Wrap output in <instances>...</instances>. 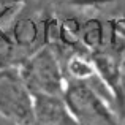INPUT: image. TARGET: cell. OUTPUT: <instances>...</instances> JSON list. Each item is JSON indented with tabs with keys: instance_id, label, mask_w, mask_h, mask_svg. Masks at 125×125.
<instances>
[{
	"instance_id": "3",
	"label": "cell",
	"mask_w": 125,
	"mask_h": 125,
	"mask_svg": "<svg viewBox=\"0 0 125 125\" xmlns=\"http://www.w3.org/2000/svg\"><path fill=\"white\" fill-rule=\"evenodd\" d=\"M0 114L16 125H33V94L19 70L0 73Z\"/></svg>"
},
{
	"instance_id": "1",
	"label": "cell",
	"mask_w": 125,
	"mask_h": 125,
	"mask_svg": "<svg viewBox=\"0 0 125 125\" xmlns=\"http://www.w3.org/2000/svg\"><path fill=\"white\" fill-rule=\"evenodd\" d=\"M63 100L79 125H120L103 95L87 81H70L65 85Z\"/></svg>"
},
{
	"instance_id": "2",
	"label": "cell",
	"mask_w": 125,
	"mask_h": 125,
	"mask_svg": "<svg viewBox=\"0 0 125 125\" xmlns=\"http://www.w3.org/2000/svg\"><path fill=\"white\" fill-rule=\"evenodd\" d=\"M19 74L32 94L63 97L65 84L59 59L51 48H41L19 68Z\"/></svg>"
}]
</instances>
